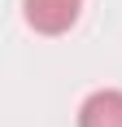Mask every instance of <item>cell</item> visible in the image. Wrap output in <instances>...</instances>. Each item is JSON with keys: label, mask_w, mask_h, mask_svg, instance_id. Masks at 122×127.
Here are the masks:
<instances>
[{"label": "cell", "mask_w": 122, "mask_h": 127, "mask_svg": "<svg viewBox=\"0 0 122 127\" xmlns=\"http://www.w3.org/2000/svg\"><path fill=\"white\" fill-rule=\"evenodd\" d=\"M22 9H26V22L39 35H61L79 22L83 0H22Z\"/></svg>", "instance_id": "1"}, {"label": "cell", "mask_w": 122, "mask_h": 127, "mask_svg": "<svg viewBox=\"0 0 122 127\" xmlns=\"http://www.w3.org/2000/svg\"><path fill=\"white\" fill-rule=\"evenodd\" d=\"M79 127H122V92L100 88L79 105Z\"/></svg>", "instance_id": "2"}]
</instances>
